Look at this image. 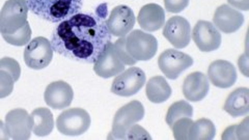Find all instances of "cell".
<instances>
[{"mask_svg":"<svg viewBox=\"0 0 249 140\" xmlns=\"http://www.w3.org/2000/svg\"><path fill=\"white\" fill-rule=\"evenodd\" d=\"M193 65V58L184 52L167 49L162 52L158 58V66L166 78L175 80L185 70Z\"/></svg>","mask_w":249,"mask_h":140,"instance_id":"cell-8","label":"cell"},{"mask_svg":"<svg viewBox=\"0 0 249 140\" xmlns=\"http://www.w3.org/2000/svg\"><path fill=\"white\" fill-rule=\"evenodd\" d=\"M137 22L143 30L157 31L165 23V12L162 6L156 3H149L142 7L138 13Z\"/></svg>","mask_w":249,"mask_h":140,"instance_id":"cell-19","label":"cell"},{"mask_svg":"<svg viewBox=\"0 0 249 140\" xmlns=\"http://www.w3.org/2000/svg\"><path fill=\"white\" fill-rule=\"evenodd\" d=\"M28 10L36 17L51 23H60L78 14L83 0H26Z\"/></svg>","mask_w":249,"mask_h":140,"instance_id":"cell-2","label":"cell"},{"mask_svg":"<svg viewBox=\"0 0 249 140\" xmlns=\"http://www.w3.org/2000/svg\"><path fill=\"white\" fill-rule=\"evenodd\" d=\"M189 4V0H164L165 9L168 13H180Z\"/></svg>","mask_w":249,"mask_h":140,"instance_id":"cell-32","label":"cell"},{"mask_svg":"<svg viewBox=\"0 0 249 140\" xmlns=\"http://www.w3.org/2000/svg\"><path fill=\"white\" fill-rule=\"evenodd\" d=\"M215 124L208 119H200L192 122L189 130V139L211 140L215 137Z\"/></svg>","mask_w":249,"mask_h":140,"instance_id":"cell-23","label":"cell"},{"mask_svg":"<svg viewBox=\"0 0 249 140\" xmlns=\"http://www.w3.org/2000/svg\"><path fill=\"white\" fill-rule=\"evenodd\" d=\"M126 50L136 61L152 59L158 50V41L153 35L135 29L126 35Z\"/></svg>","mask_w":249,"mask_h":140,"instance_id":"cell-4","label":"cell"},{"mask_svg":"<svg viewBox=\"0 0 249 140\" xmlns=\"http://www.w3.org/2000/svg\"><path fill=\"white\" fill-rule=\"evenodd\" d=\"M228 2L235 9L241 11L249 10V0H228Z\"/></svg>","mask_w":249,"mask_h":140,"instance_id":"cell-33","label":"cell"},{"mask_svg":"<svg viewBox=\"0 0 249 140\" xmlns=\"http://www.w3.org/2000/svg\"><path fill=\"white\" fill-rule=\"evenodd\" d=\"M163 35L175 48H185L191 40V26L188 20L181 16L171 17L163 25Z\"/></svg>","mask_w":249,"mask_h":140,"instance_id":"cell-10","label":"cell"},{"mask_svg":"<svg viewBox=\"0 0 249 140\" xmlns=\"http://www.w3.org/2000/svg\"><path fill=\"white\" fill-rule=\"evenodd\" d=\"M193 121L191 118H182L174 122L171 129L174 132V137L178 140L189 139V130Z\"/></svg>","mask_w":249,"mask_h":140,"instance_id":"cell-27","label":"cell"},{"mask_svg":"<svg viewBox=\"0 0 249 140\" xmlns=\"http://www.w3.org/2000/svg\"><path fill=\"white\" fill-rule=\"evenodd\" d=\"M192 38L201 52H212L221 45V34L213 23L198 21L192 31Z\"/></svg>","mask_w":249,"mask_h":140,"instance_id":"cell-12","label":"cell"},{"mask_svg":"<svg viewBox=\"0 0 249 140\" xmlns=\"http://www.w3.org/2000/svg\"><path fill=\"white\" fill-rule=\"evenodd\" d=\"M14 84L15 80L12 75L4 70H0V99H4L11 95Z\"/></svg>","mask_w":249,"mask_h":140,"instance_id":"cell-28","label":"cell"},{"mask_svg":"<svg viewBox=\"0 0 249 140\" xmlns=\"http://www.w3.org/2000/svg\"><path fill=\"white\" fill-rule=\"evenodd\" d=\"M5 126L11 138L15 140L29 139L33 132L31 116L22 108L14 109L5 115Z\"/></svg>","mask_w":249,"mask_h":140,"instance_id":"cell-14","label":"cell"},{"mask_svg":"<svg viewBox=\"0 0 249 140\" xmlns=\"http://www.w3.org/2000/svg\"><path fill=\"white\" fill-rule=\"evenodd\" d=\"M3 40L13 46H25L31 40V28L29 23L26 22L25 25L12 35H2Z\"/></svg>","mask_w":249,"mask_h":140,"instance_id":"cell-25","label":"cell"},{"mask_svg":"<svg viewBox=\"0 0 249 140\" xmlns=\"http://www.w3.org/2000/svg\"><path fill=\"white\" fill-rule=\"evenodd\" d=\"M33 132L38 137L49 135L54 128L53 114L48 108H36L31 112Z\"/></svg>","mask_w":249,"mask_h":140,"instance_id":"cell-22","label":"cell"},{"mask_svg":"<svg viewBox=\"0 0 249 140\" xmlns=\"http://www.w3.org/2000/svg\"><path fill=\"white\" fill-rule=\"evenodd\" d=\"M193 107L187 101H178L168 108L166 114V122L171 128L174 122L182 118H192Z\"/></svg>","mask_w":249,"mask_h":140,"instance_id":"cell-24","label":"cell"},{"mask_svg":"<svg viewBox=\"0 0 249 140\" xmlns=\"http://www.w3.org/2000/svg\"><path fill=\"white\" fill-rule=\"evenodd\" d=\"M0 70H4V71L9 72L12 77L14 78L15 82L19 80L21 75V68L19 62L11 57H3L0 59Z\"/></svg>","mask_w":249,"mask_h":140,"instance_id":"cell-30","label":"cell"},{"mask_svg":"<svg viewBox=\"0 0 249 140\" xmlns=\"http://www.w3.org/2000/svg\"><path fill=\"white\" fill-rule=\"evenodd\" d=\"M24 61L29 69L42 70L50 65L53 58V49L50 41L44 36L31 40L24 50Z\"/></svg>","mask_w":249,"mask_h":140,"instance_id":"cell-6","label":"cell"},{"mask_svg":"<svg viewBox=\"0 0 249 140\" xmlns=\"http://www.w3.org/2000/svg\"><path fill=\"white\" fill-rule=\"evenodd\" d=\"M214 26L224 34L236 33L242 27L244 16L229 4H222L215 11L213 17Z\"/></svg>","mask_w":249,"mask_h":140,"instance_id":"cell-17","label":"cell"},{"mask_svg":"<svg viewBox=\"0 0 249 140\" xmlns=\"http://www.w3.org/2000/svg\"><path fill=\"white\" fill-rule=\"evenodd\" d=\"M26 0H7L0 11V34L12 35L27 22Z\"/></svg>","mask_w":249,"mask_h":140,"instance_id":"cell-3","label":"cell"},{"mask_svg":"<svg viewBox=\"0 0 249 140\" xmlns=\"http://www.w3.org/2000/svg\"><path fill=\"white\" fill-rule=\"evenodd\" d=\"M11 136L9 134V132L6 130V126L5 123L0 120V140H7L10 139Z\"/></svg>","mask_w":249,"mask_h":140,"instance_id":"cell-35","label":"cell"},{"mask_svg":"<svg viewBox=\"0 0 249 140\" xmlns=\"http://www.w3.org/2000/svg\"><path fill=\"white\" fill-rule=\"evenodd\" d=\"M208 79L216 88H229L237 81V71L228 60H215L208 69Z\"/></svg>","mask_w":249,"mask_h":140,"instance_id":"cell-16","label":"cell"},{"mask_svg":"<svg viewBox=\"0 0 249 140\" xmlns=\"http://www.w3.org/2000/svg\"><path fill=\"white\" fill-rule=\"evenodd\" d=\"M106 4L89 14H76L60 22L53 30V51L66 58L83 64H93L112 35L106 26Z\"/></svg>","mask_w":249,"mask_h":140,"instance_id":"cell-1","label":"cell"},{"mask_svg":"<svg viewBox=\"0 0 249 140\" xmlns=\"http://www.w3.org/2000/svg\"><path fill=\"white\" fill-rule=\"evenodd\" d=\"M145 92L147 99L152 103L160 104L169 99L171 96V88L164 77L155 76L147 81Z\"/></svg>","mask_w":249,"mask_h":140,"instance_id":"cell-21","label":"cell"},{"mask_svg":"<svg viewBox=\"0 0 249 140\" xmlns=\"http://www.w3.org/2000/svg\"><path fill=\"white\" fill-rule=\"evenodd\" d=\"M223 110L232 118L247 115L249 112V89L240 88L231 92L225 101Z\"/></svg>","mask_w":249,"mask_h":140,"instance_id":"cell-20","label":"cell"},{"mask_svg":"<svg viewBox=\"0 0 249 140\" xmlns=\"http://www.w3.org/2000/svg\"><path fill=\"white\" fill-rule=\"evenodd\" d=\"M120 56L116 53L112 42L108 43L98 59L93 62V71L102 78H111L124 71V67Z\"/></svg>","mask_w":249,"mask_h":140,"instance_id":"cell-13","label":"cell"},{"mask_svg":"<svg viewBox=\"0 0 249 140\" xmlns=\"http://www.w3.org/2000/svg\"><path fill=\"white\" fill-rule=\"evenodd\" d=\"M113 45H114V48L116 50V53H118V55L120 56V58L122 59V61L124 65H127V66L136 65L137 61L134 58H132L126 50V36L120 37L118 41L113 43Z\"/></svg>","mask_w":249,"mask_h":140,"instance_id":"cell-31","label":"cell"},{"mask_svg":"<svg viewBox=\"0 0 249 140\" xmlns=\"http://www.w3.org/2000/svg\"><path fill=\"white\" fill-rule=\"evenodd\" d=\"M116 139H151V136L142 127L133 124L122 132Z\"/></svg>","mask_w":249,"mask_h":140,"instance_id":"cell-29","label":"cell"},{"mask_svg":"<svg viewBox=\"0 0 249 140\" xmlns=\"http://www.w3.org/2000/svg\"><path fill=\"white\" fill-rule=\"evenodd\" d=\"M238 65L240 71L243 73L245 77H248V57H247V53L245 52L243 55H241L238 60Z\"/></svg>","mask_w":249,"mask_h":140,"instance_id":"cell-34","label":"cell"},{"mask_svg":"<svg viewBox=\"0 0 249 140\" xmlns=\"http://www.w3.org/2000/svg\"><path fill=\"white\" fill-rule=\"evenodd\" d=\"M145 79L142 69L132 67L116 75L111 85V92L120 97H131L142 88Z\"/></svg>","mask_w":249,"mask_h":140,"instance_id":"cell-7","label":"cell"},{"mask_svg":"<svg viewBox=\"0 0 249 140\" xmlns=\"http://www.w3.org/2000/svg\"><path fill=\"white\" fill-rule=\"evenodd\" d=\"M74 91L69 83L58 80L50 83L46 88L44 99L46 104L53 109H65L71 105Z\"/></svg>","mask_w":249,"mask_h":140,"instance_id":"cell-15","label":"cell"},{"mask_svg":"<svg viewBox=\"0 0 249 140\" xmlns=\"http://www.w3.org/2000/svg\"><path fill=\"white\" fill-rule=\"evenodd\" d=\"M248 124H249V121H248V118H246L241 123L229 127L223 132L222 139H233V140L249 139Z\"/></svg>","mask_w":249,"mask_h":140,"instance_id":"cell-26","label":"cell"},{"mask_svg":"<svg viewBox=\"0 0 249 140\" xmlns=\"http://www.w3.org/2000/svg\"><path fill=\"white\" fill-rule=\"evenodd\" d=\"M135 25V15L131 7L118 5L110 12L106 20V26L111 35L126 36Z\"/></svg>","mask_w":249,"mask_h":140,"instance_id":"cell-11","label":"cell"},{"mask_svg":"<svg viewBox=\"0 0 249 140\" xmlns=\"http://www.w3.org/2000/svg\"><path fill=\"white\" fill-rule=\"evenodd\" d=\"M183 95L190 102H198L204 100L210 90V82L208 77L200 72H194L185 78L183 87Z\"/></svg>","mask_w":249,"mask_h":140,"instance_id":"cell-18","label":"cell"},{"mask_svg":"<svg viewBox=\"0 0 249 140\" xmlns=\"http://www.w3.org/2000/svg\"><path fill=\"white\" fill-rule=\"evenodd\" d=\"M144 116V107L139 101H132V102L121 107L116 111L113 122L112 131L108 135L109 139H116L122 132L129 127L133 126L134 123L142 121Z\"/></svg>","mask_w":249,"mask_h":140,"instance_id":"cell-9","label":"cell"},{"mask_svg":"<svg viewBox=\"0 0 249 140\" xmlns=\"http://www.w3.org/2000/svg\"><path fill=\"white\" fill-rule=\"evenodd\" d=\"M90 116L82 108H70L57 116L56 127L62 135L79 136L90 127Z\"/></svg>","mask_w":249,"mask_h":140,"instance_id":"cell-5","label":"cell"}]
</instances>
